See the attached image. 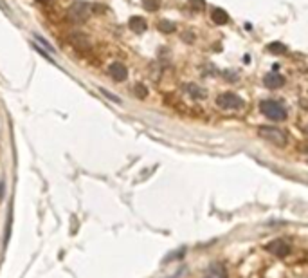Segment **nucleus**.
<instances>
[{
    "label": "nucleus",
    "instance_id": "f257e3e1",
    "mask_svg": "<svg viewBox=\"0 0 308 278\" xmlns=\"http://www.w3.org/2000/svg\"><path fill=\"white\" fill-rule=\"evenodd\" d=\"M259 111L265 114L267 118L272 121H283L287 118V107L274 99H265L259 103Z\"/></svg>",
    "mask_w": 308,
    "mask_h": 278
},
{
    "label": "nucleus",
    "instance_id": "f03ea898",
    "mask_svg": "<svg viewBox=\"0 0 308 278\" xmlns=\"http://www.w3.org/2000/svg\"><path fill=\"white\" fill-rule=\"evenodd\" d=\"M258 136L265 141L272 143V145H277V147H285L287 145V134L283 130L274 129V127H259L258 129Z\"/></svg>",
    "mask_w": 308,
    "mask_h": 278
},
{
    "label": "nucleus",
    "instance_id": "7ed1b4c3",
    "mask_svg": "<svg viewBox=\"0 0 308 278\" xmlns=\"http://www.w3.org/2000/svg\"><path fill=\"white\" fill-rule=\"evenodd\" d=\"M216 105L223 109V111H236V109H241L243 107V99L238 96V94H233V93H225V94H220L218 98H216Z\"/></svg>",
    "mask_w": 308,
    "mask_h": 278
},
{
    "label": "nucleus",
    "instance_id": "20e7f679",
    "mask_svg": "<svg viewBox=\"0 0 308 278\" xmlns=\"http://www.w3.org/2000/svg\"><path fill=\"white\" fill-rule=\"evenodd\" d=\"M88 13H90V6L81 0H76L74 4H70V7H68V17L74 22H83L88 17Z\"/></svg>",
    "mask_w": 308,
    "mask_h": 278
},
{
    "label": "nucleus",
    "instance_id": "39448f33",
    "mask_svg": "<svg viewBox=\"0 0 308 278\" xmlns=\"http://www.w3.org/2000/svg\"><path fill=\"white\" fill-rule=\"evenodd\" d=\"M265 249L269 253L274 255V257H279V259H285V257L290 255V244L281 241V239H276V241H272L271 244H267Z\"/></svg>",
    "mask_w": 308,
    "mask_h": 278
},
{
    "label": "nucleus",
    "instance_id": "423d86ee",
    "mask_svg": "<svg viewBox=\"0 0 308 278\" xmlns=\"http://www.w3.org/2000/svg\"><path fill=\"white\" fill-rule=\"evenodd\" d=\"M108 74H110L116 81H124L126 78H128V71H126V67H124L123 63L116 62L108 67Z\"/></svg>",
    "mask_w": 308,
    "mask_h": 278
},
{
    "label": "nucleus",
    "instance_id": "0eeeda50",
    "mask_svg": "<svg viewBox=\"0 0 308 278\" xmlns=\"http://www.w3.org/2000/svg\"><path fill=\"white\" fill-rule=\"evenodd\" d=\"M263 83H265V87H269V89H279V87L285 83V78L281 74H277V73H269V74L263 78Z\"/></svg>",
    "mask_w": 308,
    "mask_h": 278
},
{
    "label": "nucleus",
    "instance_id": "6e6552de",
    "mask_svg": "<svg viewBox=\"0 0 308 278\" xmlns=\"http://www.w3.org/2000/svg\"><path fill=\"white\" fill-rule=\"evenodd\" d=\"M128 25H130V29H132L134 33H137V35L144 33L146 31V27H148V25H146V20L142 19V17H132Z\"/></svg>",
    "mask_w": 308,
    "mask_h": 278
},
{
    "label": "nucleus",
    "instance_id": "1a4fd4ad",
    "mask_svg": "<svg viewBox=\"0 0 308 278\" xmlns=\"http://www.w3.org/2000/svg\"><path fill=\"white\" fill-rule=\"evenodd\" d=\"M211 20L215 22V24L218 25H223V24H227L229 22V15L225 9H220V7H216V9H213L211 11Z\"/></svg>",
    "mask_w": 308,
    "mask_h": 278
},
{
    "label": "nucleus",
    "instance_id": "9d476101",
    "mask_svg": "<svg viewBox=\"0 0 308 278\" xmlns=\"http://www.w3.org/2000/svg\"><path fill=\"white\" fill-rule=\"evenodd\" d=\"M70 43L74 45V47H78V49L85 51L86 47H88V42H86V37H83V35H70Z\"/></svg>",
    "mask_w": 308,
    "mask_h": 278
},
{
    "label": "nucleus",
    "instance_id": "9b49d317",
    "mask_svg": "<svg viewBox=\"0 0 308 278\" xmlns=\"http://www.w3.org/2000/svg\"><path fill=\"white\" fill-rule=\"evenodd\" d=\"M204 278H227V273L222 266H213Z\"/></svg>",
    "mask_w": 308,
    "mask_h": 278
},
{
    "label": "nucleus",
    "instance_id": "f8f14e48",
    "mask_svg": "<svg viewBox=\"0 0 308 278\" xmlns=\"http://www.w3.org/2000/svg\"><path fill=\"white\" fill-rule=\"evenodd\" d=\"M267 49H269V53H272V55H285V53H287V47L279 42L269 43V47H267Z\"/></svg>",
    "mask_w": 308,
    "mask_h": 278
},
{
    "label": "nucleus",
    "instance_id": "ddd939ff",
    "mask_svg": "<svg viewBox=\"0 0 308 278\" xmlns=\"http://www.w3.org/2000/svg\"><path fill=\"white\" fill-rule=\"evenodd\" d=\"M142 7L146 11H157L160 7V2L159 0H142Z\"/></svg>",
    "mask_w": 308,
    "mask_h": 278
},
{
    "label": "nucleus",
    "instance_id": "4468645a",
    "mask_svg": "<svg viewBox=\"0 0 308 278\" xmlns=\"http://www.w3.org/2000/svg\"><path fill=\"white\" fill-rule=\"evenodd\" d=\"M159 29L162 33H173L175 31V24L170 22V20H160L159 22Z\"/></svg>",
    "mask_w": 308,
    "mask_h": 278
},
{
    "label": "nucleus",
    "instance_id": "2eb2a0df",
    "mask_svg": "<svg viewBox=\"0 0 308 278\" xmlns=\"http://www.w3.org/2000/svg\"><path fill=\"white\" fill-rule=\"evenodd\" d=\"M134 93H136L137 98L144 99V98H146V96H148V89H146V87L142 85V83H137L136 89H134Z\"/></svg>",
    "mask_w": 308,
    "mask_h": 278
},
{
    "label": "nucleus",
    "instance_id": "dca6fc26",
    "mask_svg": "<svg viewBox=\"0 0 308 278\" xmlns=\"http://www.w3.org/2000/svg\"><path fill=\"white\" fill-rule=\"evenodd\" d=\"M189 4H191V7L195 11H202L204 7H205V2H204V0H189Z\"/></svg>",
    "mask_w": 308,
    "mask_h": 278
},
{
    "label": "nucleus",
    "instance_id": "f3484780",
    "mask_svg": "<svg viewBox=\"0 0 308 278\" xmlns=\"http://www.w3.org/2000/svg\"><path fill=\"white\" fill-rule=\"evenodd\" d=\"M188 91H189L191 94H198V98H204V96H205V93L200 91L197 85H188Z\"/></svg>",
    "mask_w": 308,
    "mask_h": 278
},
{
    "label": "nucleus",
    "instance_id": "a211bd4d",
    "mask_svg": "<svg viewBox=\"0 0 308 278\" xmlns=\"http://www.w3.org/2000/svg\"><path fill=\"white\" fill-rule=\"evenodd\" d=\"M101 93L105 94V96H106V98H108V99H112V101H116V103H119V101H121V99L116 98L114 94H110V93H108V91H105V89H101Z\"/></svg>",
    "mask_w": 308,
    "mask_h": 278
},
{
    "label": "nucleus",
    "instance_id": "6ab92c4d",
    "mask_svg": "<svg viewBox=\"0 0 308 278\" xmlns=\"http://www.w3.org/2000/svg\"><path fill=\"white\" fill-rule=\"evenodd\" d=\"M38 2H43V4H47V2H51V0H38Z\"/></svg>",
    "mask_w": 308,
    "mask_h": 278
}]
</instances>
